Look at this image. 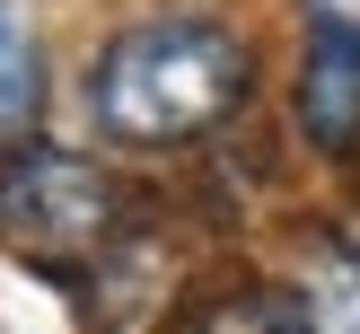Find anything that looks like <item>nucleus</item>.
Segmentation results:
<instances>
[{"label":"nucleus","instance_id":"obj_1","mask_svg":"<svg viewBox=\"0 0 360 334\" xmlns=\"http://www.w3.org/2000/svg\"><path fill=\"white\" fill-rule=\"evenodd\" d=\"M255 88V62L211 18H150L123 27L88 70V115L123 150H193L211 141Z\"/></svg>","mask_w":360,"mask_h":334},{"label":"nucleus","instance_id":"obj_2","mask_svg":"<svg viewBox=\"0 0 360 334\" xmlns=\"http://www.w3.org/2000/svg\"><path fill=\"white\" fill-rule=\"evenodd\" d=\"M123 176L97 167L79 150H53V141H18L0 158V246L35 273H105V255L123 246Z\"/></svg>","mask_w":360,"mask_h":334},{"label":"nucleus","instance_id":"obj_3","mask_svg":"<svg viewBox=\"0 0 360 334\" xmlns=\"http://www.w3.org/2000/svg\"><path fill=\"white\" fill-rule=\"evenodd\" d=\"M299 132L326 158L360 150V35H308V53H299Z\"/></svg>","mask_w":360,"mask_h":334},{"label":"nucleus","instance_id":"obj_4","mask_svg":"<svg viewBox=\"0 0 360 334\" xmlns=\"http://www.w3.org/2000/svg\"><path fill=\"white\" fill-rule=\"evenodd\" d=\"M299 308H308V334H360V246H316Z\"/></svg>","mask_w":360,"mask_h":334},{"label":"nucleus","instance_id":"obj_5","mask_svg":"<svg viewBox=\"0 0 360 334\" xmlns=\"http://www.w3.org/2000/svg\"><path fill=\"white\" fill-rule=\"evenodd\" d=\"M35 97H44V62H35V35L18 18V0H0V141L27 132Z\"/></svg>","mask_w":360,"mask_h":334},{"label":"nucleus","instance_id":"obj_6","mask_svg":"<svg viewBox=\"0 0 360 334\" xmlns=\"http://www.w3.org/2000/svg\"><path fill=\"white\" fill-rule=\"evenodd\" d=\"M193 334H308L299 290H229L193 316Z\"/></svg>","mask_w":360,"mask_h":334},{"label":"nucleus","instance_id":"obj_7","mask_svg":"<svg viewBox=\"0 0 360 334\" xmlns=\"http://www.w3.org/2000/svg\"><path fill=\"white\" fill-rule=\"evenodd\" d=\"M308 35H360V0H299Z\"/></svg>","mask_w":360,"mask_h":334}]
</instances>
